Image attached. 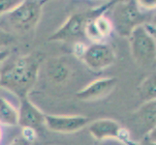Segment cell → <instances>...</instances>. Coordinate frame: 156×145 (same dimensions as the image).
I'll list each match as a JSON object with an SVG mask.
<instances>
[{
  "label": "cell",
  "instance_id": "1",
  "mask_svg": "<svg viewBox=\"0 0 156 145\" xmlns=\"http://www.w3.org/2000/svg\"><path fill=\"white\" fill-rule=\"evenodd\" d=\"M42 59L39 53H32L8 64L0 73V87L13 92L20 100L26 98L38 78Z\"/></svg>",
  "mask_w": 156,
  "mask_h": 145
},
{
  "label": "cell",
  "instance_id": "2",
  "mask_svg": "<svg viewBox=\"0 0 156 145\" xmlns=\"http://www.w3.org/2000/svg\"><path fill=\"white\" fill-rule=\"evenodd\" d=\"M149 18L148 11L142 9L137 1H124L115 4L111 22L118 35L129 37L136 27L147 23Z\"/></svg>",
  "mask_w": 156,
  "mask_h": 145
},
{
  "label": "cell",
  "instance_id": "3",
  "mask_svg": "<svg viewBox=\"0 0 156 145\" xmlns=\"http://www.w3.org/2000/svg\"><path fill=\"white\" fill-rule=\"evenodd\" d=\"M112 2H109L99 8L72 15L61 27L50 37L49 40L56 42H68L80 38L83 35H84L87 25L90 21H93L96 18L104 15L106 10H108L112 5Z\"/></svg>",
  "mask_w": 156,
  "mask_h": 145
},
{
  "label": "cell",
  "instance_id": "4",
  "mask_svg": "<svg viewBox=\"0 0 156 145\" xmlns=\"http://www.w3.org/2000/svg\"><path fill=\"white\" fill-rule=\"evenodd\" d=\"M45 1L26 0L20 3L2 18L13 28L20 31H29L33 29L39 22Z\"/></svg>",
  "mask_w": 156,
  "mask_h": 145
},
{
  "label": "cell",
  "instance_id": "5",
  "mask_svg": "<svg viewBox=\"0 0 156 145\" xmlns=\"http://www.w3.org/2000/svg\"><path fill=\"white\" fill-rule=\"evenodd\" d=\"M129 38L131 43L132 55L139 64L146 66L155 60V38L147 33L144 25L138 26L134 29Z\"/></svg>",
  "mask_w": 156,
  "mask_h": 145
},
{
  "label": "cell",
  "instance_id": "6",
  "mask_svg": "<svg viewBox=\"0 0 156 145\" xmlns=\"http://www.w3.org/2000/svg\"><path fill=\"white\" fill-rule=\"evenodd\" d=\"M82 59L88 68L99 71L111 66L115 62V55L111 47L97 43L85 50Z\"/></svg>",
  "mask_w": 156,
  "mask_h": 145
},
{
  "label": "cell",
  "instance_id": "7",
  "mask_svg": "<svg viewBox=\"0 0 156 145\" xmlns=\"http://www.w3.org/2000/svg\"><path fill=\"white\" fill-rule=\"evenodd\" d=\"M20 99L11 91L0 87V124L17 126L19 124V109Z\"/></svg>",
  "mask_w": 156,
  "mask_h": 145
},
{
  "label": "cell",
  "instance_id": "8",
  "mask_svg": "<svg viewBox=\"0 0 156 145\" xmlns=\"http://www.w3.org/2000/svg\"><path fill=\"white\" fill-rule=\"evenodd\" d=\"M89 119L84 116L45 115V126L52 132L74 133L82 130L88 124Z\"/></svg>",
  "mask_w": 156,
  "mask_h": 145
},
{
  "label": "cell",
  "instance_id": "9",
  "mask_svg": "<svg viewBox=\"0 0 156 145\" xmlns=\"http://www.w3.org/2000/svg\"><path fill=\"white\" fill-rule=\"evenodd\" d=\"M19 125L23 128L36 129L45 125V114L38 109L27 98L20 100L19 109Z\"/></svg>",
  "mask_w": 156,
  "mask_h": 145
},
{
  "label": "cell",
  "instance_id": "10",
  "mask_svg": "<svg viewBox=\"0 0 156 145\" xmlns=\"http://www.w3.org/2000/svg\"><path fill=\"white\" fill-rule=\"evenodd\" d=\"M72 68L64 57L52 58L46 65V76L53 85L65 84L72 77Z\"/></svg>",
  "mask_w": 156,
  "mask_h": 145
},
{
  "label": "cell",
  "instance_id": "11",
  "mask_svg": "<svg viewBox=\"0 0 156 145\" xmlns=\"http://www.w3.org/2000/svg\"><path fill=\"white\" fill-rule=\"evenodd\" d=\"M115 84V78H99L89 83L87 87L80 90L77 93V98L83 101H90L102 98V97H105L110 92H112Z\"/></svg>",
  "mask_w": 156,
  "mask_h": 145
},
{
  "label": "cell",
  "instance_id": "12",
  "mask_svg": "<svg viewBox=\"0 0 156 145\" xmlns=\"http://www.w3.org/2000/svg\"><path fill=\"white\" fill-rule=\"evenodd\" d=\"M121 129L122 128L116 121L111 119L96 120L88 127L91 135L101 141L108 138H117Z\"/></svg>",
  "mask_w": 156,
  "mask_h": 145
},
{
  "label": "cell",
  "instance_id": "13",
  "mask_svg": "<svg viewBox=\"0 0 156 145\" xmlns=\"http://www.w3.org/2000/svg\"><path fill=\"white\" fill-rule=\"evenodd\" d=\"M135 120L139 125L147 130V133L155 128L156 103L154 101L147 102L135 113Z\"/></svg>",
  "mask_w": 156,
  "mask_h": 145
},
{
  "label": "cell",
  "instance_id": "14",
  "mask_svg": "<svg viewBox=\"0 0 156 145\" xmlns=\"http://www.w3.org/2000/svg\"><path fill=\"white\" fill-rule=\"evenodd\" d=\"M140 92L142 97L147 100V102L154 101L156 97V77L154 74H150L148 78L144 80L140 86Z\"/></svg>",
  "mask_w": 156,
  "mask_h": 145
},
{
  "label": "cell",
  "instance_id": "15",
  "mask_svg": "<svg viewBox=\"0 0 156 145\" xmlns=\"http://www.w3.org/2000/svg\"><path fill=\"white\" fill-rule=\"evenodd\" d=\"M93 22L96 26V28L99 31V33L102 35L103 38L105 37H108L112 31V22L111 20L106 18L104 15L100 16V17L96 18Z\"/></svg>",
  "mask_w": 156,
  "mask_h": 145
},
{
  "label": "cell",
  "instance_id": "16",
  "mask_svg": "<svg viewBox=\"0 0 156 145\" xmlns=\"http://www.w3.org/2000/svg\"><path fill=\"white\" fill-rule=\"evenodd\" d=\"M84 34L87 35L91 41H93L95 43H100L104 39L103 37H102V35L99 33L97 28H96L93 21H90L87 25V27H85V30H84Z\"/></svg>",
  "mask_w": 156,
  "mask_h": 145
},
{
  "label": "cell",
  "instance_id": "17",
  "mask_svg": "<svg viewBox=\"0 0 156 145\" xmlns=\"http://www.w3.org/2000/svg\"><path fill=\"white\" fill-rule=\"evenodd\" d=\"M20 3V0H0V18L17 7Z\"/></svg>",
  "mask_w": 156,
  "mask_h": 145
},
{
  "label": "cell",
  "instance_id": "18",
  "mask_svg": "<svg viewBox=\"0 0 156 145\" xmlns=\"http://www.w3.org/2000/svg\"><path fill=\"white\" fill-rule=\"evenodd\" d=\"M15 42L14 37L2 27H0V48L8 47Z\"/></svg>",
  "mask_w": 156,
  "mask_h": 145
},
{
  "label": "cell",
  "instance_id": "19",
  "mask_svg": "<svg viewBox=\"0 0 156 145\" xmlns=\"http://www.w3.org/2000/svg\"><path fill=\"white\" fill-rule=\"evenodd\" d=\"M155 128L150 130L143 138V140L140 142L139 145H155Z\"/></svg>",
  "mask_w": 156,
  "mask_h": 145
},
{
  "label": "cell",
  "instance_id": "20",
  "mask_svg": "<svg viewBox=\"0 0 156 145\" xmlns=\"http://www.w3.org/2000/svg\"><path fill=\"white\" fill-rule=\"evenodd\" d=\"M21 136H23L26 140H28L29 142H33L36 137H37V133L34 129H30V128H23V133H21Z\"/></svg>",
  "mask_w": 156,
  "mask_h": 145
},
{
  "label": "cell",
  "instance_id": "21",
  "mask_svg": "<svg viewBox=\"0 0 156 145\" xmlns=\"http://www.w3.org/2000/svg\"><path fill=\"white\" fill-rule=\"evenodd\" d=\"M31 144L32 143L29 142L28 140H26L23 136H19L16 138H14L8 145H31Z\"/></svg>",
  "mask_w": 156,
  "mask_h": 145
},
{
  "label": "cell",
  "instance_id": "22",
  "mask_svg": "<svg viewBox=\"0 0 156 145\" xmlns=\"http://www.w3.org/2000/svg\"><path fill=\"white\" fill-rule=\"evenodd\" d=\"M85 47L83 44H82V43H77L76 45H75V47H74V50H75V53H76V56L78 58H82L83 53L85 52Z\"/></svg>",
  "mask_w": 156,
  "mask_h": 145
},
{
  "label": "cell",
  "instance_id": "23",
  "mask_svg": "<svg viewBox=\"0 0 156 145\" xmlns=\"http://www.w3.org/2000/svg\"><path fill=\"white\" fill-rule=\"evenodd\" d=\"M101 145H127L117 138H108L101 141Z\"/></svg>",
  "mask_w": 156,
  "mask_h": 145
},
{
  "label": "cell",
  "instance_id": "24",
  "mask_svg": "<svg viewBox=\"0 0 156 145\" xmlns=\"http://www.w3.org/2000/svg\"><path fill=\"white\" fill-rule=\"evenodd\" d=\"M10 54L9 50H0V63L4 61Z\"/></svg>",
  "mask_w": 156,
  "mask_h": 145
},
{
  "label": "cell",
  "instance_id": "25",
  "mask_svg": "<svg viewBox=\"0 0 156 145\" xmlns=\"http://www.w3.org/2000/svg\"><path fill=\"white\" fill-rule=\"evenodd\" d=\"M1 138H2V131H1V128H0V141H1Z\"/></svg>",
  "mask_w": 156,
  "mask_h": 145
}]
</instances>
